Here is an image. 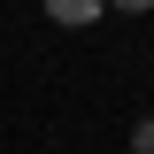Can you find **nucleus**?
Segmentation results:
<instances>
[{
  "mask_svg": "<svg viewBox=\"0 0 154 154\" xmlns=\"http://www.w3.org/2000/svg\"><path fill=\"white\" fill-rule=\"evenodd\" d=\"M131 154H154V116H139V131H131Z\"/></svg>",
  "mask_w": 154,
  "mask_h": 154,
  "instance_id": "2",
  "label": "nucleus"
},
{
  "mask_svg": "<svg viewBox=\"0 0 154 154\" xmlns=\"http://www.w3.org/2000/svg\"><path fill=\"white\" fill-rule=\"evenodd\" d=\"M108 16H154V0H108Z\"/></svg>",
  "mask_w": 154,
  "mask_h": 154,
  "instance_id": "3",
  "label": "nucleus"
},
{
  "mask_svg": "<svg viewBox=\"0 0 154 154\" xmlns=\"http://www.w3.org/2000/svg\"><path fill=\"white\" fill-rule=\"evenodd\" d=\"M46 16H54L62 31H85V23H100V16H108V0H46Z\"/></svg>",
  "mask_w": 154,
  "mask_h": 154,
  "instance_id": "1",
  "label": "nucleus"
}]
</instances>
